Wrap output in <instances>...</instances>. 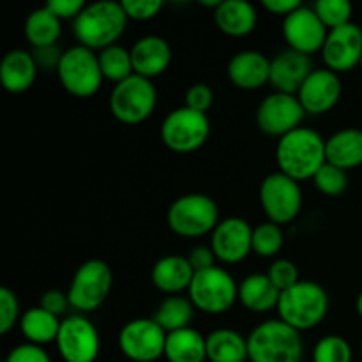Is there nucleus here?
<instances>
[{
  "mask_svg": "<svg viewBox=\"0 0 362 362\" xmlns=\"http://www.w3.org/2000/svg\"><path fill=\"white\" fill-rule=\"evenodd\" d=\"M219 223V209L214 198L204 193H189L175 198L166 212V225L175 235L198 239L214 232Z\"/></svg>",
  "mask_w": 362,
  "mask_h": 362,
  "instance_id": "obj_5",
  "label": "nucleus"
},
{
  "mask_svg": "<svg viewBox=\"0 0 362 362\" xmlns=\"http://www.w3.org/2000/svg\"><path fill=\"white\" fill-rule=\"evenodd\" d=\"M212 105H214V90L207 83H194L187 88L186 105L184 106L207 115Z\"/></svg>",
  "mask_w": 362,
  "mask_h": 362,
  "instance_id": "obj_40",
  "label": "nucleus"
},
{
  "mask_svg": "<svg viewBox=\"0 0 362 362\" xmlns=\"http://www.w3.org/2000/svg\"><path fill=\"white\" fill-rule=\"evenodd\" d=\"M258 194L267 221L285 226L299 218L303 209V189L292 177L281 172L269 173L262 180Z\"/></svg>",
  "mask_w": 362,
  "mask_h": 362,
  "instance_id": "obj_11",
  "label": "nucleus"
},
{
  "mask_svg": "<svg viewBox=\"0 0 362 362\" xmlns=\"http://www.w3.org/2000/svg\"><path fill=\"white\" fill-rule=\"evenodd\" d=\"M55 343L64 362H95L101 352L98 327L80 313L64 318Z\"/></svg>",
  "mask_w": 362,
  "mask_h": 362,
  "instance_id": "obj_13",
  "label": "nucleus"
},
{
  "mask_svg": "<svg viewBox=\"0 0 362 362\" xmlns=\"http://www.w3.org/2000/svg\"><path fill=\"white\" fill-rule=\"evenodd\" d=\"M359 67H361V69H362V59H361V66H359Z\"/></svg>",
  "mask_w": 362,
  "mask_h": 362,
  "instance_id": "obj_49",
  "label": "nucleus"
},
{
  "mask_svg": "<svg viewBox=\"0 0 362 362\" xmlns=\"http://www.w3.org/2000/svg\"><path fill=\"white\" fill-rule=\"evenodd\" d=\"M161 141L177 154H189L204 147L211 136V122L205 113L180 106L170 112L161 122Z\"/></svg>",
  "mask_w": 362,
  "mask_h": 362,
  "instance_id": "obj_10",
  "label": "nucleus"
},
{
  "mask_svg": "<svg viewBox=\"0 0 362 362\" xmlns=\"http://www.w3.org/2000/svg\"><path fill=\"white\" fill-rule=\"evenodd\" d=\"M313 9L322 23L327 27V30L343 27L352 21L350 18H352L354 7L349 0H318L313 4Z\"/></svg>",
  "mask_w": 362,
  "mask_h": 362,
  "instance_id": "obj_35",
  "label": "nucleus"
},
{
  "mask_svg": "<svg viewBox=\"0 0 362 362\" xmlns=\"http://www.w3.org/2000/svg\"><path fill=\"white\" fill-rule=\"evenodd\" d=\"M21 311L16 293L7 286L0 288V334H7L16 324H20Z\"/></svg>",
  "mask_w": 362,
  "mask_h": 362,
  "instance_id": "obj_38",
  "label": "nucleus"
},
{
  "mask_svg": "<svg viewBox=\"0 0 362 362\" xmlns=\"http://www.w3.org/2000/svg\"><path fill=\"white\" fill-rule=\"evenodd\" d=\"M165 359L168 362H205L207 338L193 327L170 332L166 336Z\"/></svg>",
  "mask_w": 362,
  "mask_h": 362,
  "instance_id": "obj_27",
  "label": "nucleus"
},
{
  "mask_svg": "<svg viewBox=\"0 0 362 362\" xmlns=\"http://www.w3.org/2000/svg\"><path fill=\"white\" fill-rule=\"evenodd\" d=\"M207 338V361L247 362V338L233 329H216Z\"/></svg>",
  "mask_w": 362,
  "mask_h": 362,
  "instance_id": "obj_29",
  "label": "nucleus"
},
{
  "mask_svg": "<svg viewBox=\"0 0 362 362\" xmlns=\"http://www.w3.org/2000/svg\"><path fill=\"white\" fill-rule=\"evenodd\" d=\"M306 112L297 95L272 92L262 99L257 110V124L262 133L269 136L283 138L300 127Z\"/></svg>",
  "mask_w": 362,
  "mask_h": 362,
  "instance_id": "obj_14",
  "label": "nucleus"
},
{
  "mask_svg": "<svg viewBox=\"0 0 362 362\" xmlns=\"http://www.w3.org/2000/svg\"><path fill=\"white\" fill-rule=\"evenodd\" d=\"M194 310L189 297L184 296H168L166 299H163L159 303V306L156 308L152 318L156 320V324L170 334V332L180 331V329L191 327V322H193Z\"/></svg>",
  "mask_w": 362,
  "mask_h": 362,
  "instance_id": "obj_31",
  "label": "nucleus"
},
{
  "mask_svg": "<svg viewBox=\"0 0 362 362\" xmlns=\"http://www.w3.org/2000/svg\"><path fill=\"white\" fill-rule=\"evenodd\" d=\"M6 362H52V359L42 346L21 343L7 354Z\"/></svg>",
  "mask_w": 362,
  "mask_h": 362,
  "instance_id": "obj_41",
  "label": "nucleus"
},
{
  "mask_svg": "<svg viewBox=\"0 0 362 362\" xmlns=\"http://www.w3.org/2000/svg\"><path fill=\"white\" fill-rule=\"evenodd\" d=\"M250 362H303L300 332L279 318L258 324L247 336Z\"/></svg>",
  "mask_w": 362,
  "mask_h": 362,
  "instance_id": "obj_3",
  "label": "nucleus"
},
{
  "mask_svg": "<svg viewBox=\"0 0 362 362\" xmlns=\"http://www.w3.org/2000/svg\"><path fill=\"white\" fill-rule=\"evenodd\" d=\"M158 106V90L152 80L133 74L113 85L108 98L110 113L126 126L145 122Z\"/></svg>",
  "mask_w": 362,
  "mask_h": 362,
  "instance_id": "obj_6",
  "label": "nucleus"
},
{
  "mask_svg": "<svg viewBox=\"0 0 362 362\" xmlns=\"http://www.w3.org/2000/svg\"><path fill=\"white\" fill-rule=\"evenodd\" d=\"M276 163L279 172L292 177L297 182L313 179L318 170L327 163L325 140L311 127H297L278 140Z\"/></svg>",
  "mask_w": 362,
  "mask_h": 362,
  "instance_id": "obj_1",
  "label": "nucleus"
},
{
  "mask_svg": "<svg viewBox=\"0 0 362 362\" xmlns=\"http://www.w3.org/2000/svg\"><path fill=\"white\" fill-rule=\"evenodd\" d=\"M62 53L55 46H48V48H39L34 49V59L37 62L39 69L45 71H57L59 69L60 59H62Z\"/></svg>",
  "mask_w": 362,
  "mask_h": 362,
  "instance_id": "obj_45",
  "label": "nucleus"
},
{
  "mask_svg": "<svg viewBox=\"0 0 362 362\" xmlns=\"http://www.w3.org/2000/svg\"><path fill=\"white\" fill-rule=\"evenodd\" d=\"M228 80L240 90H258L271 81V60L257 49H244L230 59Z\"/></svg>",
  "mask_w": 362,
  "mask_h": 362,
  "instance_id": "obj_20",
  "label": "nucleus"
},
{
  "mask_svg": "<svg viewBox=\"0 0 362 362\" xmlns=\"http://www.w3.org/2000/svg\"><path fill=\"white\" fill-rule=\"evenodd\" d=\"M325 67L332 73H349L361 66L362 28L354 21L329 30L325 45L320 52Z\"/></svg>",
  "mask_w": 362,
  "mask_h": 362,
  "instance_id": "obj_17",
  "label": "nucleus"
},
{
  "mask_svg": "<svg viewBox=\"0 0 362 362\" xmlns=\"http://www.w3.org/2000/svg\"><path fill=\"white\" fill-rule=\"evenodd\" d=\"M327 27L322 23L318 14L313 7L300 6L286 18H283V37L290 49L304 53V55H313L322 52L327 39Z\"/></svg>",
  "mask_w": 362,
  "mask_h": 362,
  "instance_id": "obj_15",
  "label": "nucleus"
},
{
  "mask_svg": "<svg viewBox=\"0 0 362 362\" xmlns=\"http://www.w3.org/2000/svg\"><path fill=\"white\" fill-rule=\"evenodd\" d=\"M343 83L339 74L332 73L327 67L315 69L304 81L297 99L303 105L306 115H324L329 113L341 99Z\"/></svg>",
  "mask_w": 362,
  "mask_h": 362,
  "instance_id": "obj_18",
  "label": "nucleus"
},
{
  "mask_svg": "<svg viewBox=\"0 0 362 362\" xmlns=\"http://www.w3.org/2000/svg\"><path fill=\"white\" fill-rule=\"evenodd\" d=\"M313 182L317 189L325 197H339L349 187V175L345 170L338 168L331 163H325L313 177Z\"/></svg>",
  "mask_w": 362,
  "mask_h": 362,
  "instance_id": "obj_36",
  "label": "nucleus"
},
{
  "mask_svg": "<svg viewBox=\"0 0 362 362\" xmlns=\"http://www.w3.org/2000/svg\"><path fill=\"white\" fill-rule=\"evenodd\" d=\"M211 247L223 264H240L253 253V226L237 216L221 219L211 233Z\"/></svg>",
  "mask_w": 362,
  "mask_h": 362,
  "instance_id": "obj_16",
  "label": "nucleus"
},
{
  "mask_svg": "<svg viewBox=\"0 0 362 362\" xmlns=\"http://www.w3.org/2000/svg\"><path fill=\"white\" fill-rule=\"evenodd\" d=\"M134 74L147 80L158 78L172 64V46L161 35H144L131 46Z\"/></svg>",
  "mask_w": 362,
  "mask_h": 362,
  "instance_id": "obj_21",
  "label": "nucleus"
},
{
  "mask_svg": "<svg viewBox=\"0 0 362 362\" xmlns=\"http://www.w3.org/2000/svg\"><path fill=\"white\" fill-rule=\"evenodd\" d=\"M279 292L267 274H250L239 283V303L251 313H269L278 310Z\"/></svg>",
  "mask_w": 362,
  "mask_h": 362,
  "instance_id": "obj_26",
  "label": "nucleus"
},
{
  "mask_svg": "<svg viewBox=\"0 0 362 362\" xmlns=\"http://www.w3.org/2000/svg\"><path fill=\"white\" fill-rule=\"evenodd\" d=\"M23 34L34 49L55 46L62 34V21L46 6L39 7L32 11L25 20Z\"/></svg>",
  "mask_w": 362,
  "mask_h": 362,
  "instance_id": "obj_30",
  "label": "nucleus"
},
{
  "mask_svg": "<svg viewBox=\"0 0 362 362\" xmlns=\"http://www.w3.org/2000/svg\"><path fill=\"white\" fill-rule=\"evenodd\" d=\"M187 260H189L191 267L194 272L207 271V269L216 267V255L212 251L211 246H194L193 250L187 255Z\"/></svg>",
  "mask_w": 362,
  "mask_h": 362,
  "instance_id": "obj_44",
  "label": "nucleus"
},
{
  "mask_svg": "<svg viewBox=\"0 0 362 362\" xmlns=\"http://www.w3.org/2000/svg\"><path fill=\"white\" fill-rule=\"evenodd\" d=\"M60 324H62V320L59 317L48 313L41 306H34L21 313L18 327H20L21 336L27 339V343L45 346L48 343L57 341Z\"/></svg>",
  "mask_w": 362,
  "mask_h": 362,
  "instance_id": "obj_28",
  "label": "nucleus"
},
{
  "mask_svg": "<svg viewBox=\"0 0 362 362\" xmlns=\"http://www.w3.org/2000/svg\"><path fill=\"white\" fill-rule=\"evenodd\" d=\"M187 297L193 306L205 315H225L239 300V283L226 269L212 267L194 272Z\"/></svg>",
  "mask_w": 362,
  "mask_h": 362,
  "instance_id": "obj_7",
  "label": "nucleus"
},
{
  "mask_svg": "<svg viewBox=\"0 0 362 362\" xmlns=\"http://www.w3.org/2000/svg\"><path fill=\"white\" fill-rule=\"evenodd\" d=\"M46 7H48L60 21H74L80 16L81 11L87 7V4H85L83 0H49V2L46 4Z\"/></svg>",
  "mask_w": 362,
  "mask_h": 362,
  "instance_id": "obj_43",
  "label": "nucleus"
},
{
  "mask_svg": "<svg viewBox=\"0 0 362 362\" xmlns=\"http://www.w3.org/2000/svg\"><path fill=\"white\" fill-rule=\"evenodd\" d=\"M37 62L27 49H11L0 62V83L11 94H23L37 78Z\"/></svg>",
  "mask_w": 362,
  "mask_h": 362,
  "instance_id": "obj_23",
  "label": "nucleus"
},
{
  "mask_svg": "<svg viewBox=\"0 0 362 362\" xmlns=\"http://www.w3.org/2000/svg\"><path fill=\"white\" fill-rule=\"evenodd\" d=\"M113 286V272L105 260H85L71 279L67 297L73 310L80 315L99 310L108 299Z\"/></svg>",
  "mask_w": 362,
  "mask_h": 362,
  "instance_id": "obj_8",
  "label": "nucleus"
},
{
  "mask_svg": "<svg viewBox=\"0 0 362 362\" xmlns=\"http://www.w3.org/2000/svg\"><path fill=\"white\" fill-rule=\"evenodd\" d=\"M329 293L320 283L303 281L281 292L278 318L296 331H310L320 325L329 313Z\"/></svg>",
  "mask_w": 362,
  "mask_h": 362,
  "instance_id": "obj_4",
  "label": "nucleus"
},
{
  "mask_svg": "<svg viewBox=\"0 0 362 362\" xmlns=\"http://www.w3.org/2000/svg\"><path fill=\"white\" fill-rule=\"evenodd\" d=\"M303 6L300 0H262V7L274 16L286 18Z\"/></svg>",
  "mask_w": 362,
  "mask_h": 362,
  "instance_id": "obj_46",
  "label": "nucleus"
},
{
  "mask_svg": "<svg viewBox=\"0 0 362 362\" xmlns=\"http://www.w3.org/2000/svg\"><path fill=\"white\" fill-rule=\"evenodd\" d=\"M361 356H362V343H361Z\"/></svg>",
  "mask_w": 362,
  "mask_h": 362,
  "instance_id": "obj_48",
  "label": "nucleus"
},
{
  "mask_svg": "<svg viewBox=\"0 0 362 362\" xmlns=\"http://www.w3.org/2000/svg\"><path fill=\"white\" fill-rule=\"evenodd\" d=\"M166 336L154 318H134L120 329V354L133 362H156L165 357Z\"/></svg>",
  "mask_w": 362,
  "mask_h": 362,
  "instance_id": "obj_12",
  "label": "nucleus"
},
{
  "mask_svg": "<svg viewBox=\"0 0 362 362\" xmlns=\"http://www.w3.org/2000/svg\"><path fill=\"white\" fill-rule=\"evenodd\" d=\"M99 67H101L103 78L113 81V85L127 80L133 76V60H131V52L120 45L108 46L98 53Z\"/></svg>",
  "mask_w": 362,
  "mask_h": 362,
  "instance_id": "obj_32",
  "label": "nucleus"
},
{
  "mask_svg": "<svg viewBox=\"0 0 362 362\" xmlns=\"http://www.w3.org/2000/svg\"><path fill=\"white\" fill-rule=\"evenodd\" d=\"M127 18L133 21H148L158 16L165 7L163 0H122Z\"/></svg>",
  "mask_w": 362,
  "mask_h": 362,
  "instance_id": "obj_39",
  "label": "nucleus"
},
{
  "mask_svg": "<svg viewBox=\"0 0 362 362\" xmlns=\"http://www.w3.org/2000/svg\"><path fill=\"white\" fill-rule=\"evenodd\" d=\"M265 274L269 276V279L274 283L279 292H286V290L292 288L300 281L299 269L288 258H276Z\"/></svg>",
  "mask_w": 362,
  "mask_h": 362,
  "instance_id": "obj_37",
  "label": "nucleus"
},
{
  "mask_svg": "<svg viewBox=\"0 0 362 362\" xmlns=\"http://www.w3.org/2000/svg\"><path fill=\"white\" fill-rule=\"evenodd\" d=\"M313 60L310 55L286 48L271 59V81L274 92L297 95L304 81L313 73Z\"/></svg>",
  "mask_w": 362,
  "mask_h": 362,
  "instance_id": "obj_19",
  "label": "nucleus"
},
{
  "mask_svg": "<svg viewBox=\"0 0 362 362\" xmlns=\"http://www.w3.org/2000/svg\"><path fill=\"white\" fill-rule=\"evenodd\" d=\"M216 27L230 37H246L257 28V7L247 0H221L214 11Z\"/></svg>",
  "mask_w": 362,
  "mask_h": 362,
  "instance_id": "obj_24",
  "label": "nucleus"
},
{
  "mask_svg": "<svg viewBox=\"0 0 362 362\" xmlns=\"http://www.w3.org/2000/svg\"><path fill=\"white\" fill-rule=\"evenodd\" d=\"M327 163L341 170H354L362 165V129L345 127L325 140Z\"/></svg>",
  "mask_w": 362,
  "mask_h": 362,
  "instance_id": "obj_25",
  "label": "nucleus"
},
{
  "mask_svg": "<svg viewBox=\"0 0 362 362\" xmlns=\"http://www.w3.org/2000/svg\"><path fill=\"white\" fill-rule=\"evenodd\" d=\"M356 310H357V315L362 318V292L359 293V297H357L356 300Z\"/></svg>",
  "mask_w": 362,
  "mask_h": 362,
  "instance_id": "obj_47",
  "label": "nucleus"
},
{
  "mask_svg": "<svg viewBox=\"0 0 362 362\" xmlns=\"http://www.w3.org/2000/svg\"><path fill=\"white\" fill-rule=\"evenodd\" d=\"M57 76L67 94L80 99L92 98L105 80L98 53L81 45L71 46L62 53Z\"/></svg>",
  "mask_w": 362,
  "mask_h": 362,
  "instance_id": "obj_9",
  "label": "nucleus"
},
{
  "mask_svg": "<svg viewBox=\"0 0 362 362\" xmlns=\"http://www.w3.org/2000/svg\"><path fill=\"white\" fill-rule=\"evenodd\" d=\"M352 346L339 334L324 336L313 349V362H352Z\"/></svg>",
  "mask_w": 362,
  "mask_h": 362,
  "instance_id": "obj_34",
  "label": "nucleus"
},
{
  "mask_svg": "<svg viewBox=\"0 0 362 362\" xmlns=\"http://www.w3.org/2000/svg\"><path fill=\"white\" fill-rule=\"evenodd\" d=\"M126 11L122 2L113 0H99L87 4L80 16L73 21V34L78 45L90 48L94 52L117 45L127 27Z\"/></svg>",
  "mask_w": 362,
  "mask_h": 362,
  "instance_id": "obj_2",
  "label": "nucleus"
},
{
  "mask_svg": "<svg viewBox=\"0 0 362 362\" xmlns=\"http://www.w3.org/2000/svg\"><path fill=\"white\" fill-rule=\"evenodd\" d=\"M285 244L283 226L264 221L253 228V253L260 258H274Z\"/></svg>",
  "mask_w": 362,
  "mask_h": 362,
  "instance_id": "obj_33",
  "label": "nucleus"
},
{
  "mask_svg": "<svg viewBox=\"0 0 362 362\" xmlns=\"http://www.w3.org/2000/svg\"><path fill=\"white\" fill-rule=\"evenodd\" d=\"M39 306H41L42 310L48 311V313L60 318L62 315H66V311L69 310L71 304L67 293L60 292V290H46V292L41 293V297H39Z\"/></svg>",
  "mask_w": 362,
  "mask_h": 362,
  "instance_id": "obj_42",
  "label": "nucleus"
},
{
  "mask_svg": "<svg viewBox=\"0 0 362 362\" xmlns=\"http://www.w3.org/2000/svg\"><path fill=\"white\" fill-rule=\"evenodd\" d=\"M194 271L187 257L182 255H166L161 257L151 271V281L154 288L166 296H182L191 286Z\"/></svg>",
  "mask_w": 362,
  "mask_h": 362,
  "instance_id": "obj_22",
  "label": "nucleus"
}]
</instances>
